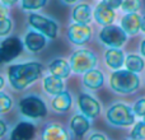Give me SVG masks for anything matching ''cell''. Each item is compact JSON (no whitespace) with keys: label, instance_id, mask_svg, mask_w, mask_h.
<instances>
[{"label":"cell","instance_id":"obj_1","mask_svg":"<svg viewBox=\"0 0 145 140\" xmlns=\"http://www.w3.org/2000/svg\"><path fill=\"white\" fill-rule=\"evenodd\" d=\"M41 73H42V65L36 61H31V63L12 65L8 69V78L10 85L14 89L22 90L36 82L41 77Z\"/></svg>","mask_w":145,"mask_h":140},{"label":"cell","instance_id":"obj_2","mask_svg":"<svg viewBox=\"0 0 145 140\" xmlns=\"http://www.w3.org/2000/svg\"><path fill=\"white\" fill-rule=\"evenodd\" d=\"M110 84L118 93H133L140 85V79L136 73L130 70H116L110 78Z\"/></svg>","mask_w":145,"mask_h":140},{"label":"cell","instance_id":"obj_3","mask_svg":"<svg viewBox=\"0 0 145 140\" xmlns=\"http://www.w3.org/2000/svg\"><path fill=\"white\" fill-rule=\"evenodd\" d=\"M135 112L122 103H116L107 111V120L115 126H130L135 121Z\"/></svg>","mask_w":145,"mask_h":140},{"label":"cell","instance_id":"obj_4","mask_svg":"<svg viewBox=\"0 0 145 140\" xmlns=\"http://www.w3.org/2000/svg\"><path fill=\"white\" fill-rule=\"evenodd\" d=\"M19 110L29 118H42L47 115L46 105L37 96H27L19 102Z\"/></svg>","mask_w":145,"mask_h":140},{"label":"cell","instance_id":"obj_5","mask_svg":"<svg viewBox=\"0 0 145 140\" xmlns=\"http://www.w3.org/2000/svg\"><path fill=\"white\" fill-rule=\"evenodd\" d=\"M97 65V58L93 52L88 50H78L70 58L71 70L78 74H85L87 71L94 69Z\"/></svg>","mask_w":145,"mask_h":140},{"label":"cell","instance_id":"obj_6","mask_svg":"<svg viewBox=\"0 0 145 140\" xmlns=\"http://www.w3.org/2000/svg\"><path fill=\"white\" fill-rule=\"evenodd\" d=\"M99 40L110 47H120L127 40V33L123 31L122 27L118 26H105L99 33Z\"/></svg>","mask_w":145,"mask_h":140},{"label":"cell","instance_id":"obj_7","mask_svg":"<svg viewBox=\"0 0 145 140\" xmlns=\"http://www.w3.org/2000/svg\"><path fill=\"white\" fill-rule=\"evenodd\" d=\"M29 24L32 26L35 29H37L38 32H41L42 35L47 36L48 38L54 40L57 36V24L54 20L48 19L46 17H42L40 14H31L29 18Z\"/></svg>","mask_w":145,"mask_h":140},{"label":"cell","instance_id":"obj_8","mask_svg":"<svg viewBox=\"0 0 145 140\" xmlns=\"http://www.w3.org/2000/svg\"><path fill=\"white\" fill-rule=\"evenodd\" d=\"M23 50V43L17 37H8L0 46V58L3 63H9L14 60Z\"/></svg>","mask_w":145,"mask_h":140},{"label":"cell","instance_id":"obj_9","mask_svg":"<svg viewBox=\"0 0 145 140\" xmlns=\"http://www.w3.org/2000/svg\"><path fill=\"white\" fill-rule=\"evenodd\" d=\"M92 37V28L84 23H74L68 28V38L75 45H84Z\"/></svg>","mask_w":145,"mask_h":140},{"label":"cell","instance_id":"obj_10","mask_svg":"<svg viewBox=\"0 0 145 140\" xmlns=\"http://www.w3.org/2000/svg\"><path fill=\"white\" fill-rule=\"evenodd\" d=\"M78 106H79V110L82 111L83 115L90 118L97 117L101 112V106L98 101L90 96L84 94V93L78 97Z\"/></svg>","mask_w":145,"mask_h":140},{"label":"cell","instance_id":"obj_11","mask_svg":"<svg viewBox=\"0 0 145 140\" xmlns=\"http://www.w3.org/2000/svg\"><path fill=\"white\" fill-rule=\"evenodd\" d=\"M115 9H112V8L110 7V5H107L105 1H102L101 4L97 5V8H95L94 10V18L95 20H97L99 24H102L103 27L105 26H110L113 23V20H115Z\"/></svg>","mask_w":145,"mask_h":140},{"label":"cell","instance_id":"obj_12","mask_svg":"<svg viewBox=\"0 0 145 140\" xmlns=\"http://www.w3.org/2000/svg\"><path fill=\"white\" fill-rule=\"evenodd\" d=\"M36 129L31 122H19L10 134V140H32L35 138Z\"/></svg>","mask_w":145,"mask_h":140},{"label":"cell","instance_id":"obj_13","mask_svg":"<svg viewBox=\"0 0 145 140\" xmlns=\"http://www.w3.org/2000/svg\"><path fill=\"white\" fill-rule=\"evenodd\" d=\"M121 27L127 35H136L141 29V17L136 13H129L121 19Z\"/></svg>","mask_w":145,"mask_h":140},{"label":"cell","instance_id":"obj_14","mask_svg":"<svg viewBox=\"0 0 145 140\" xmlns=\"http://www.w3.org/2000/svg\"><path fill=\"white\" fill-rule=\"evenodd\" d=\"M24 45L27 46V48L29 51H32V52H37V51L42 50L46 46L45 35H42L41 32L31 31L24 37Z\"/></svg>","mask_w":145,"mask_h":140},{"label":"cell","instance_id":"obj_15","mask_svg":"<svg viewBox=\"0 0 145 140\" xmlns=\"http://www.w3.org/2000/svg\"><path fill=\"white\" fill-rule=\"evenodd\" d=\"M42 140H69V136L61 125L48 124L42 133Z\"/></svg>","mask_w":145,"mask_h":140},{"label":"cell","instance_id":"obj_16","mask_svg":"<svg viewBox=\"0 0 145 140\" xmlns=\"http://www.w3.org/2000/svg\"><path fill=\"white\" fill-rule=\"evenodd\" d=\"M106 64H107L111 69L118 70L125 64V55H123V52L121 50H118V48L111 47L110 50L106 52Z\"/></svg>","mask_w":145,"mask_h":140},{"label":"cell","instance_id":"obj_17","mask_svg":"<svg viewBox=\"0 0 145 140\" xmlns=\"http://www.w3.org/2000/svg\"><path fill=\"white\" fill-rule=\"evenodd\" d=\"M103 74L99 70L92 69L89 71H87L83 77V83H84L85 87H88L89 89H98L103 85Z\"/></svg>","mask_w":145,"mask_h":140},{"label":"cell","instance_id":"obj_18","mask_svg":"<svg viewBox=\"0 0 145 140\" xmlns=\"http://www.w3.org/2000/svg\"><path fill=\"white\" fill-rule=\"evenodd\" d=\"M43 88H45V90L48 94H52V96L60 94L61 92H64L63 79L54 74L48 75V77H46L45 80H43Z\"/></svg>","mask_w":145,"mask_h":140},{"label":"cell","instance_id":"obj_19","mask_svg":"<svg viewBox=\"0 0 145 140\" xmlns=\"http://www.w3.org/2000/svg\"><path fill=\"white\" fill-rule=\"evenodd\" d=\"M72 20L75 23H84L88 24L92 19V9L87 4H79L72 10Z\"/></svg>","mask_w":145,"mask_h":140},{"label":"cell","instance_id":"obj_20","mask_svg":"<svg viewBox=\"0 0 145 140\" xmlns=\"http://www.w3.org/2000/svg\"><path fill=\"white\" fill-rule=\"evenodd\" d=\"M70 70H71L70 64H68L65 60H63V59H56V60H54L52 63L50 64L51 74L56 75V77L61 78V79L68 78L69 74H70Z\"/></svg>","mask_w":145,"mask_h":140},{"label":"cell","instance_id":"obj_21","mask_svg":"<svg viewBox=\"0 0 145 140\" xmlns=\"http://www.w3.org/2000/svg\"><path fill=\"white\" fill-rule=\"evenodd\" d=\"M70 128L74 131L75 135L82 136L89 130V121L87 120V116L84 115H76L72 117L71 122H70Z\"/></svg>","mask_w":145,"mask_h":140},{"label":"cell","instance_id":"obj_22","mask_svg":"<svg viewBox=\"0 0 145 140\" xmlns=\"http://www.w3.org/2000/svg\"><path fill=\"white\" fill-rule=\"evenodd\" d=\"M71 106V96L68 92H61L52 99V108L57 112H66Z\"/></svg>","mask_w":145,"mask_h":140},{"label":"cell","instance_id":"obj_23","mask_svg":"<svg viewBox=\"0 0 145 140\" xmlns=\"http://www.w3.org/2000/svg\"><path fill=\"white\" fill-rule=\"evenodd\" d=\"M125 65L130 71L140 73L144 69V60L138 55H129L125 60Z\"/></svg>","mask_w":145,"mask_h":140},{"label":"cell","instance_id":"obj_24","mask_svg":"<svg viewBox=\"0 0 145 140\" xmlns=\"http://www.w3.org/2000/svg\"><path fill=\"white\" fill-rule=\"evenodd\" d=\"M47 0H22V8L25 10H37L43 8Z\"/></svg>","mask_w":145,"mask_h":140},{"label":"cell","instance_id":"obj_25","mask_svg":"<svg viewBox=\"0 0 145 140\" xmlns=\"http://www.w3.org/2000/svg\"><path fill=\"white\" fill-rule=\"evenodd\" d=\"M131 138L133 140H145V121H140L134 126Z\"/></svg>","mask_w":145,"mask_h":140},{"label":"cell","instance_id":"obj_26","mask_svg":"<svg viewBox=\"0 0 145 140\" xmlns=\"http://www.w3.org/2000/svg\"><path fill=\"white\" fill-rule=\"evenodd\" d=\"M141 8L140 0H123L122 9L127 13H136Z\"/></svg>","mask_w":145,"mask_h":140},{"label":"cell","instance_id":"obj_27","mask_svg":"<svg viewBox=\"0 0 145 140\" xmlns=\"http://www.w3.org/2000/svg\"><path fill=\"white\" fill-rule=\"evenodd\" d=\"M12 108V99L5 93H0V112L5 113Z\"/></svg>","mask_w":145,"mask_h":140},{"label":"cell","instance_id":"obj_28","mask_svg":"<svg viewBox=\"0 0 145 140\" xmlns=\"http://www.w3.org/2000/svg\"><path fill=\"white\" fill-rule=\"evenodd\" d=\"M10 29H12V20L8 19L7 17L1 18V20H0V35L7 36L10 32Z\"/></svg>","mask_w":145,"mask_h":140},{"label":"cell","instance_id":"obj_29","mask_svg":"<svg viewBox=\"0 0 145 140\" xmlns=\"http://www.w3.org/2000/svg\"><path fill=\"white\" fill-rule=\"evenodd\" d=\"M134 112L136 116H145V98H141L134 105Z\"/></svg>","mask_w":145,"mask_h":140},{"label":"cell","instance_id":"obj_30","mask_svg":"<svg viewBox=\"0 0 145 140\" xmlns=\"http://www.w3.org/2000/svg\"><path fill=\"white\" fill-rule=\"evenodd\" d=\"M107 5H110L112 9H117V8L122 7V3L123 0H103Z\"/></svg>","mask_w":145,"mask_h":140},{"label":"cell","instance_id":"obj_31","mask_svg":"<svg viewBox=\"0 0 145 140\" xmlns=\"http://www.w3.org/2000/svg\"><path fill=\"white\" fill-rule=\"evenodd\" d=\"M89 140H106V136L102 134H93L89 138Z\"/></svg>","mask_w":145,"mask_h":140},{"label":"cell","instance_id":"obj_32","mask_svg":"<svg viewBox=\"0 0 145 140\" xmlns=\"http://www.w3.org/2000/svg\"><path fill=\"white\" fill-rule=\"evenodd\" d=\"M18 0H1V4L4 5V7H10V5L15 4Z\"/></svg>","mask_w":145,"mask_h":140},{"label":"cell","instance_id":"obj_33","mask_svg":"<svg viewBox=\"0 0 145 140\" xmlns=\"http://www.w3.org/2000/svg\"><path fill=\"white\" fill-rule=\"evenodd\" d=\"M0 129H1V133H0V135L4 136L5 135V131H7V126H5L4 121H0Z\"/></svg>","mask_w":145,"mask_h":140},{"label":"cell","instance_id":"obj_34","mask_svg":"<svg viewBox=\"0 0 145 140\" xmlns=\"http://www.w3.org/2000/svg\"><path fill=\"white\" fill-rule=\"evenodd\" d=\"M140 51H141V54L145 56V40L141 42V46H140Z\"/></svg>","mask_w":145,"mask_h":140},{"label":"cell","instance_id":"obj_35","mask_svg":"<svg viewBox=\"0 0 145 140\" xmlns=\"http://www.w3.org/2000/svg\"><path fill=\"white\" fill-rule=\"evenodd\" d=\"M141 31L145 32V17L141 18Z\"/></svg>","mask_w":145,"mask_h":140},{"label":"cell","instance_id":"obj_36","mask_svg":"<svg viewBox=\"0 0 145 140\" xmlns=\"http://www.w3.org/2000/svg\"><path fill=\"white\" fill-rule=\"evenodd\" d=\"M3 87H4V78L0 77V88H3Z\"/></svg>","mask_w":145,"mask_h":140},{"label":"cell","instance_id":"obj_37","mask_svg":"<svg viewBox=\"0 0 145 140\" xmlns=\"http://www.w3.org/2000/svg\"><path fill=\"white\" fill-rule=\"evenodd\" d=\"M64 1H65L66 4H72V3H75L76 0H64Z\"/></svg>","mask_w":145,"mask_h":140},{"label":"cell","instance_id":"obj_38","mask_svg":"<svg viewBox=\"0 0 145 140\" xmlns=\"http://www.w3.org/2000/svg\"><path fill=\"white\" fill-rule=\"evenodd\" d=\"M144 121H145V116H144Z\"/></svg>","mask_w":145,"mask_h":140}]
</instances>
